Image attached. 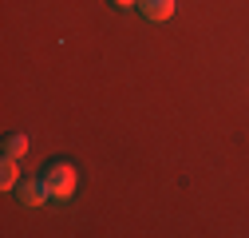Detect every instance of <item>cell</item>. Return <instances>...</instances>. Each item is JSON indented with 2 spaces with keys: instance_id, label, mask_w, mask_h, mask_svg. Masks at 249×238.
Masks as SVG:
<instances>
[{
  "instance_id": "cell-5",
  "label": "cell",
  "mask_w": 249,
  "mask_h": 238,
  "mask_svg": "<svg viewBox=\"0 0 249 238\" xmlns=\"http://www.w3.org/2000/svg\"><path fill=\"white\" fill-rule=\"evenodd\" d=\"M4 155H12V159H24V155H28V135H24V131H12V135L4 139Z\"/></svg>"
},
{
  "instance_id": "cell-3",
  "label": "cell",
  "mask_w": 249,
  "mask_h": 238,
  "mask_svg": "<svg viewBox=\"0 0 249 238\" xmlns=\"http://www.w3.org/2000/svg\"><path fill=\"white\" fill-rule=\"evenodd\" d=\"M16 198H20L24 206H40V202H48L44 178H20V187H16Z\"/></svg>"
},
{
  "instance_id": "cell-2",
  "label": "cell",
  "mask_w": 249,
  "mask_h": 238,
  "mask_svg": "<svg viewBox=\"0 0 249 238\" xmlns=\"http://www.w3.org/2000/svg\"><path fill=\"white\" fill-rule=\"evenodd\" d=\"M139 16L142 20H150V24H162V20H170L174 16V0H139Z\"/></svg>"
},
{
  "instance_id": "cell-6",
  "label": "cell",
  "mask_w": 249,
  "mask_h": 238,
  "mask_svg": "<svg viewBox=\"0 0 249 238\" xmlns=\"http://www.w3.org/2000/svg\"><path fill=\"white\" fill-rule=\"evenodd\" d=\"M107 4H111V8H135L139 0H107Z\"/></svg>"
},
{
  "instance_id": "cell-4",
  "label": "cell",
  "mask_w": 249,
  "mask_h": 238,
  "mask_svg": "<svg viewBox=\"0 0 249 238\" xmlns=\"http://www.w3.org/2000/svg\"><path fill=\"white\" fill-rule=\"evenodd\" d=\"M20 187V159L4 155V163H0V191H16Z\"/></svg>"
},
{
  "instance_id": "cell-1",
  "label": "cell",
  "mask_w": 249,
  "mask_h": 238,
  "mask_svg": "<svg viewBox=\"0 0 249 238\" xmlns=\"http://www.w3.org/2000/svg\"><path fill=\"white\" fill-rule=\"evenodd\" d=\"M40 178H44V191H48V198H55V202H68L71 195H75V167L68 163V159H48L44 163V171H40Z\"/></svg>"
}]
</instances>
